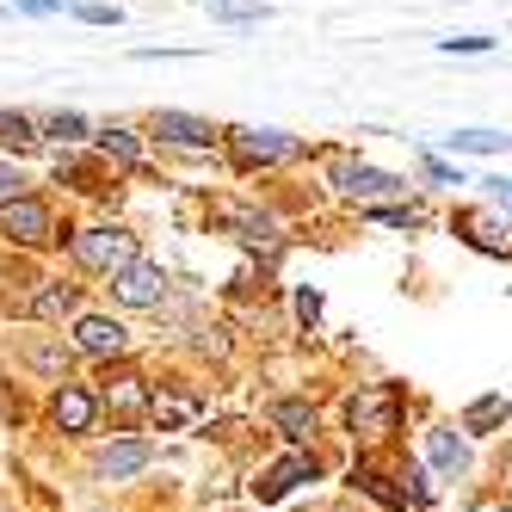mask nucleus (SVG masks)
<instances>
[{"label": "nucleus", "instance_id": "obj_1", "mask_svg": "<svg viewBox=\"0 0 512 512\" xmlns=\"http://www.w3.org/2000/svg\"><path fill=\"white\" fill-rule=\"evenodd\" d=\"M395 420H401V395H395V383H371V389H358V395L346 401V426H352L358 438H389Z\"/></svg>", "mask_w": 512, "mask_h": 512}, {"label": "nucleus", "instance_id": "obj_2", "mask_svg": "<svg viewBox=\"0 0 512 512\" xmlns=\"http://www.w3.org/2000/svg\"><path fill=\"white\" fill-rule=\"evenodd\" d=\"M68 247H75V260L87 272H124L136 260V235H124V229H81Z\"/></svg>", "mask_w": 512, "mask_h": 512}, {"label": "nucleus", "instance_id": "obj_3", "mask_svg": "<svg viewBox=\"0 0 512 512\" xmlns=\"http://www.w3.org/2000/svg\"><path fill=\"white\" fill-rule=\"evenodd\" d=\"M229 149H235V161H241V167H272V161H290V155H297V136L241 124V130H229Z\"/></svg>", "mask_w": 512, "mask_h": 512}, {"label": "nucleus", "instance_id": "obj_4", "mask_svg": "<svg viewBox=\"0 0 512 512\" xmlns=\"http://www.w3.org/2000/svg\"><path fill=\"white\" fill-rule=\"evenodd\" d=\"M0 235H13V241H25V247H44L50 241V210L38 204V198H7L0 204Z\"/></svg>", "mask_w": 512, "mask_h": 512}, {"label": "nucleus", "instance_id": "obj_5", "mask_svg": "<svg viewBox=\"0 0 512 512\" xmlns=\"http://www.w3.org/2000/svg\"><path fill=\"white\" fill-rule=\"evenodd\" d=\"M112 290H118V303H130V309H155L161 290H167V278L149 260H130L124 272H112Z\"/></svg>", "mask_w": 512, "mask_h": 512}, {"label": "nucleus", "instance_id": "obj_6", "mask_svg": "<svg viewBox=\"0 0 512 512\" xmlns=\"http://www.w3.org/2000/svg\"><path fill=\"white\" fill-rule=\"evenodd\" d=\"M334 186L346 198H383V192H401V179L383 167H364V161H334Z\"/></svg>", "mask_w": 512, "mask_h": 512}, {"label": "nucleus", "instance_id": "obj_7", "mask_svg": "<svg viewBox=\"0 0 512 512\" xmlns=\"http://www.w3.org/2000/svg\"><path fill=\"white\" fill-rule=\"evenodd\" d=\"M75 346L87 352V358H118L124 346H130V334L112 321V315H81V327H75Z\"/></svg>", "mask_w": 512, "mask_h": 512}, {"label": "nucleus", "instance_id": "obj_8", "mask_svg": "<svg viewBox=\"0 0 512 512\" xmlns=\"http://www.w3.org/2000/svg\"><path fill=\"white\" fill-rule=\"evenodd\" d=\"M149 445H142V438H124V445H112V451H99V482H124V475H142V469H149Z\"/></svg>", "mask_w": 512, "mask_h": 512}, {"label": "nucleus", "instance_id": "obj_9", "mask_svg": "<svg viewBox=\"0 0 512 512\" xmlns=\"http://www.w3.org/2000/svg\"><path fill=\"white\" fill-rule=\"evenodd\" d=\"M297 482H315V457H303V451H297V457H284L278 469H266L260 482H253V494H260V500H284Z\"/></svg>", "mask_w": 512, "mask_h": 512}, {"label": "nucleus", "instance_id": "obj_10", "mask_svg": "<svg viewBox=\"0 0 512 512\" xmlns=\"http://www.w3.org/2000/svg\"><path fill=\"white\" fill-rule=\"evenodd\" d=\"M50 414H56V426H62V432H87V426H93V414H99V401H93L87 389H75V383H62V389H56V401H50Z\"/></svg>", "mask_w": 512, "mask_h": 512}, {"label": "nucleus", "instance_id": "obj_11", "mask_svg": "<svg viewBox=\"0 0 512 512\" xmlns=\"http://www.w3.org/2000/svg\"><path fill=\"white\" fill-rule=\"evenodd\" d=\"M155 136L179 142V149H210V124L192 112H155Z\"/></svg>", "mask_w": 512, "mask_h": 512}, {"label": "nucleus", "instance_id": "obj_12", "mask_svg": "<svg viewBox=\"0 0 512 512\" xmlns=\"http://www.w3.org/2000/svg\"><path fill=\"white\" fill-rule=\"evenodd\" d=\"M451 149L457 155H500V149H512V136H500V130H457Z\"/></svg>", "mask_w": 512, "mask_h": 512}, {"label": "nucleus", "instance_id": "obj_13", "mask_svg": "<svg viewBox=\"0 0 512 512\" xmlns=\"http://www.w3.org/2000/svg\"><path fill=\"white\" fill-rule=\"evenodd\" d=\"M105 401H112L118 414H142L149 408V389H142V377H118L112 389H105Z\"/></svg>", "mask_w": 512, "mask_h": 512}, {"label": "nucleus", "instance_id": "obj_14", "mask_svg": "<svg viewBox=\"0 0 512 512\" xmlns=\"http://www.w3.org/2000/svg\"><path fill=\"white\" fill-rule=\"evenodd\" d=\"M426 451H432V463H438V469H445V475H457V469L469 463V451L457 445V438H451V432H432V438H426Z\"/></svg>", "mask_w": 512, "mask_h": 512}, {"label": "nucleus", "instance_id": "obj_15", "mask_svg": "<svg viewBox=\"0 0 512 512\" xmlns=\"http://www.w3.org/2000/svg\"><path fill=\"white\" fill-rule=\"evenodd\" d=\"M272 420H278L290 438H309V432H315V408H303V401H278Z\"/></svg>", "mask_w": 512, "mask_h": 512}, {"label": "nucleus", "instance_id": "obj_16", "mask_svg": "<svg viewBox=\"0 0 512 512\" xmlns=\"http://www.w3.org/2000/svg\"><path fill=\"white\" fill-rule=\"evenodd\" d=\"M31 142H38V124L19 112H0V149H31Z\"/></svg>", "mask_w": 512, "mask_h": 512}, {"label": "nucleus", "instance_id": "obj_17", "mask_svg": "<svg viewBox=\"0 0 512 512\" xmlns=\"http://www.w3.org/2000/svg\"><path fill=\"white\" fill-rule=\"evenodd\" d=\"M223 223H229V229H241V241H272V216H253V210H229Z\"/></svg>", "mask_w": 512, "mask_h": 512}, {"label": "nucleus", "instance_id": "obj_18", "mask_svg": "<svg viewBox=\"0 0 512 512\" xmlns=\"http://www.w3.org/2000/svg\"><path fill=\"white\" fill-rule=\"evenodd\" d=\"M99 149L112 155V161H124V167L142 161V149H136V136H130V130H105V136H99Z\"/></svg>", "mask_w": 512, "mask_h": 512}, {"label": "nucleus", "instance_id": "obj_19", "mask_svg": "<svg viewBox=\"0 0 512 512\" xmlns=\"http://www.w3.org/2000/svg\"><path fill=\"white\" fill-rule=\"evenodd\" d=\"M494 420H506V401H500V395H482V401H475V408L463 414L469 432H482V426H494Z\"/></svg>", "mask_w": 512, "mask_h": 512}, {"label": "nucleus", "instance_id": "obj_20", "mask_svg": "<svg viewBox=\"0 0 512 512\" xmlns=\"http://www.w3.org/2000/svg\"><path fill=\"white\" fill-rule=\"evenodd\" d=\"M68 309H75V284H50V290H44V297H38V315H44V321H56V315H68Z\"/></svg>", "mask_w": 512, "mask_h": 512}, {"label": "nucleus", "instance_id": "obj_21", "mask_svg": "<svg viewBox=\"0 0 512 512\" xmlns=\"http://www.w3.org/2000/svg\"><path fill=\"white\" fill-rule=\"evenodd\" d=\"M149 414H155L161 426H179V420L192 414V401H173V395H149Z\"/></svg>", "mask_w": 512, "mask_h": 512}, {"label": "nucleus", "instance_id": "obj_22", "mask_svg": "<svg viewBox=\"0 0 512 512\" xmlns=\"http://www.w3.org/2000/svg\"><path fill=\"white\" fill-rule=\"evenodd\" d=\"M352 482H358V488H364V494H377V500H383V506H401V500H408V494H395V488H389V482H383V475H377V469H358V475H352Z\"/></svg>", "mask_w": 512, "mask_h": 512}, {"label": "nucleus", "instance_id": "obj_23", "mask_svg": "<svg viewBox=\"0 0 512 512\" xmlns=\"http://www.w3.org/2000/svg\"><path fill=\"white\" fill-rule=\"evenodd\" d=\"M44 130H50V136H62V142H68V136H81V130H87V124H81V118H75V112H56V118H50V124H44Z\"/></svg>", "mask_w": 512, "mask_h": 512}, {"label": "nucleus", "instance_id": "obj_24", "mask_svg": "<svg viewBox=\"0 0 512 512\" xmlns=\"http://www.w3.org/2000/svg\"><path fill=\"white\" fill-rule=\"evenodd\" d=\"M19 186H25V179H19L7 161H0V204H7V198H19Z\"/></svg>", "mask_w": 512, "mask_h": 512}, {"label": "nucleus", "instance_id": "obj_25", "mask_svg": "<svg viewBox=\"0 0 512 512\" xmlns=\"http://www.w3.org/2000/svg\"><path fill=\"white\" fill-rule=\"evenodd\" d=\"M297 315H303V321H315V315H321V297H315V290H303V297H297Z\"/></svg>", "mask_w": 512, "mask_h": 512}, {"label": "nucleus", "instance_id": "obj_26", "mask_svg": "<svg viewBox=\"0 0 512 512\" xmlns=\"http://www.w3.org/2000/svg\"><path fill=\"white\" fill-rule=\"evenodd\" d=\"M25 13H56V7H68V0H19Z\"/></svg>", "mask_w": 512, "mask_h": 512}, {"label": "nucleus", "instance_id": "obj_27", "mask_svg": "<svg viewBox=\"0 0 512 512\" xmlns=\"http://www.w3.org/2000/svg\"><path fill=\"white\" fill-rule=\"evenodd\" d=\"M506 198H512V186H506Z\"/></svg>", "mask_w": 512, "mask_h": 512}]
</instances>
